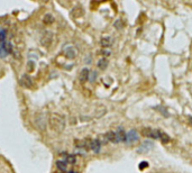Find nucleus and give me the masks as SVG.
<instances>
[{
    "mask_svg": "<svg viewBox=\"0 0 192 173\" xmlns=\"http://www.w3.org/2000/svg\"><path fill=\"white\" fill-rule=\"evenodd\" d=\"M50 126L51 128L55 132H62L65 128V119L63 116L58 114H53L50 118Z\"/></svg>",
    "mask_w": 192,
    "mask_h": 173,
    "instance_id": "nucleus-1",
    "label": "nucleus"
},
{
    "mask_svg": "<svg viewBox=\"0 0 192 173\" xmlns=\"http://www.w3.org/2000/svg\"><path fill=\"white\" fill-rule=\"evenodd\" d=\"M13 51V47H11V44L9 42H5V43L0 44V58H6L8 54H10Z\"/></svg>",
    "mask_w": 192,
    "mask_h": 173,
    "instance_id": "nucleus-2",
    "label": "nucleus"
},
{
    "mask_svg": "<svg viewBox=\"0 0 192 173\" xmlns=\"http://www.w3.org/2000/svg\"><path fill=\"white\" fill-rule=\"evenodd\" d=\"M142 134H143V136H145V137H151V138H160L161 130L152 129V128H149V127H146V128H143L142 129Z\"/></svg>",
    "mask_w": 192,
    "mask_h": 173,
    "instance_id": "nucleus-3",
    "label": "nucleus"
},
{
    "mask_svg": "<svg viewBox=\"0 0 192 173\" xmlns=\"http://www.w3.org/2000/svg\"><path fill=\"white\" fill-rule=\"evenodd\" d=\"M52 42H53V34L51 32H45L41 39V44L45 47H50Z\"/></svg>",
    "mask_w": 192,
    "mask_h": 173,
    "instance_id": "nucleus-4",
    "label": "nucleus"
},
{
    "mask_svg": "<svg viewBox=\"0 0 192 173\" xmlns=\"http://www.w3.org/2000/svg\"><path fill=\"white\" fill-rule=\"evenodd\" d=\"M136 141H138V134L135 129H130L126 134V142L127 143H134Z\"/></svg>",
    "mask_w": 192,
    "mask_h": 173,
    "instance_id": "nucleus-5",
    "label": "nucleus"
},
{
    "mask_svg": "<svg viewBox=\"0 0 192 173\" xmlns=\"http://www.w3.org/2000/svg\"><path fill=\"white\" fill-rule=\"evenodd\" d=\"M20 86H24V88H32L33 86V80L32 78L27 75V74H25V75H23L20 79Z\"/></svg>",
    "mask_w": 192,
    "mask_h": 173,
    "instance_id": "nucleus-6",
    "label": "nucleus"
},
{
    "mask_svg": "<svg viewBox=\"0 0 192 173\" xmlns=\"http://www.w3.org/2000/svg\"><path fill=\"white\" fill-rule=\"evenodd\" d=\"M43 118H44V116L42 114H38V115H36L35 117V125L37 126V128H39L41 130H44L45 129V122L43 120Z\"/></svg>",
    "mask_w": 192,
    "mask_h": 173,
    "instance_id": "nucleus-7",
    "label": "nucleus"
},
{
    "mask_svg": "<svg viewBox=\"0 0 192 173\" xmlns=\"http://www.w3.org/2000/svg\"><path fill=\"white\" fill-rule=\"evenodd\" d=\"M64 54L68 58H74L77 56V51L73 46H68L64 49Z\"/></svg>",
    "mask_w": 192,
    "mask_h": 173,
    "instance_id": "nucleus-8",
    "label": "nucleus"
},
{
    "mask_svg": "<svg viewBox=\"0 0 192 173\" xmlns=\"http://www.w3.org/2000/svg\"><path fill=\"white\" fill-rule=\"evenodd\" d=\"M153 146H154V144H153L152 142H149V141H145V142L142 144V146L139 147L138 152H139V153L147 152V151H149V150H152V148H153Z\"/></svg>",
    "mask_w": 192,
    "mask_h": 173,
    "instance_id": "nucleus-9",
    "label": "nucleus"
},
{
    "mask_svg": "<svg viewBox=\"0 0 192 173\" xmlns=\"http://www.w3.org/2000/svg\"><path fill=\"white\" fill-rule=\"evenodd\" d=\"M116 142H126V134L121 127H119L118 132L116 133Z\"/></svg>",
    "mask_w": 192,
    "mask_h": 173,
    "instance_id": "nucleus-10",
    "label": "nucleus"
},
{
    "mask_svg": "<svg viewBox=\"0 0 192 173\" xmlns=\"http://www.w3.org/2000/svg\"><path fill=\"white\" fill-rule=\"evenodd\" d=\"M89 70L88 69H83L81 72H80V75H79V79H80V81L82 82V83H84L85 81H88L89 80Z\"/></svg>",
    "mask_w": 192,
    "mask_h": 173,
    "instance_id": "nucleus-11",
    "label": "nucleus"
},
{
    "mask_svg": "<svg viewBox=\"0 0 192 173\" xmlns=\"http://www.w3.org/2000/svg\"><path fill=\"white\" fill-rule=\"evenodd\" d=\"M100 147H101V143H100V141H98V139H93V141L90 142V148L93 152L98 153L100 151Z\"/></svg>",
    "mask_w": 192,
    "mask_h": 173,
    "instance_id": "nucleus-12",
    "label": "nucleus"
},
{
    "mask_svg": "<svg viewBox=\"0 0 192 173\" xmlns=\"http://www.w3.org/2000/svg\"><path fill=\"white\" fill-rule=\"evenodd\" d=\"M103 137H105L106 142H113V143H117V142H116V133H114V132H108V133H107Z\"/></svg>",
    "mask_w": 192,
    "mask_h": 173,
    "instance_id": "nucleus-13",
    "label": "nucleus"
},
{
    "mask_svg": "<svg viewBox=\"0 0 192 173\" xmlns=\"http://www.w3.org/2000/svg\"><path fill=\"white\" fill-rule=\"evenodd\" d=\"M107 66H108V60L107 58H100L99 62H98V68L100 70H106Z\"/></svg>",
    "mask_w": 192,
    "mask_h": 173,
    "instance_id": "nucleus-14",
    "label": "nucleus"
},
{
    "mask_svg": "<svg viewBox=\"0 0 192 173\" xmlns=\"http://www.w3.org/2000/svg\"><path fill=\"white\" fill-rule=\"evenodd\" d=\"M66 162L65 161H57L56 162V166L58 170H61V171H65L66 170Z\"/></svg>",
    "mask_w": 192,
    "mask_h": 173,
    "instance_id": "nucleus-15",
    "label": "nucleus"
},
{
    "mask_svg": "<svg viewBox=\"0 0 192 173\" xmlns=\"http://www.w3.org/2000/svg\"><path fill=\"white\" fill-rule=\"evenodd\" d=\"M111 43H113V41H111L109 37H105V38L101 39V45H102L103 47H108V46H110Z\"/></svg>",
    "mask_w": 192,
    "mask_h": 173,
    "instance_id": "nucleus-16",
    "label": "nucleus"
},
{
    "mask_svg": "<svg viewBox=\"0 0 192 173\" xmlns=\"http://www.w3.org/2000/svg\"><path fill=\"white\" fill-rule=\"evenodd\" d=\"M43 22L45 23V24H52V23L54 22V17L52 16V15L47 14L44 16V20Z\"/></svg>",
    "mask_w": 192,
    "mask_h": 173,
    "instance_id": "nucleus-17",
    "label": "nucleus"
},
{
    "mask_svg": "<svg viewBox=\"0 0 192 173\" xmlns=\"http://www.w3.org/2000/svg\"><path fill=\"white\" fill-rule=\"evenodd\" d=\"M160 138L162 139V142H163V143H167V142L170 141V137H169V135H167V134H165V133H163V132H161Z\"/></svg>",
    "mask_w": 192,
    "mask_h": 173,
    "instance_id": "nucleus-18",
    "label": "nucleus"
},
{
    "mask_svg": "<svg viewBox=\"0 0 192 173\" xmlns=\"http://www.w3.org/2000/svg\"><path fill=\"white\" fill-rule=\"evenodd\" d=\"M6 42V30H0V44Z\"/></svg>",
    "mask_w": 192,
    "mask_h": 173,
    "instance_id": "nucleus-19",
    "label": "nucleus"
},
{
    "mask_svg": "<svg viewBox=\"0 0 192 173\" xmlns=\"http://www.w3.org/2000/svg\"><path fill=\"white\" fill-rule=\"evenodd\" d=\"M65 162H66V163H71V164H73V163L75 162V156H74V155H68V156H66V160H65Z\"/></svg>",
    "mask_w": 192,
    "mask_h": 173,
    "instance_id": "nucleus-20",
    "label": "nucleus"
},
{
    "mask_svg": "<svg viewBox=\"0 0 192 173\" xmlns=\"http://www.w3.org/2000/svg\"><path fill=\"white\" fill-rule=\"evenodd\" d=\"M34 62L33 61H29L28 62V64H27V71L28 72H33V70H34Z\"/></svg>",
    "mask_w": 192,
    "mask_h": 173,
    "instance_id": "nucleus-21",
    "label": "nucleus"
},
{
    "mask_svg": "<svg viewBox=\"0 0 192 173\" xmlns=\"http://www.w3.org/2000/svg\"><path fill=\"white\" fill-rule=\"evenodd\" d=\"M97 78V73L96 72H91V77L89 75V81L90 82H92V81H94V79Z\"/></svg>",
    "mask_w": 192,
    "mask_h": 173,
    "instance_id": "nucleus-22",
    "label": "nucleus"
},
{
    "mask_svg": "<svg viewBox=\"0 0 192 173\" xmlns=\"http://www.w3.org/2000/svg\"><path fill=\"white\" fill-rule=\"evenodd\" d=\"M146 166H148V163H147V162H142V163H141V165H139V169L143 170V169H144V167H146Z\"/></svg>",
    "mask_w": 192,
    "mask_h": 173,
    "instance_id": "nucleus-23",
    "label": "nucleus"
},
{
    "mask_svg": "<svg viewBox=\"0 0 192 173\" xmlns=\"http://www.w3.org/2000/svg\"><path fill=\"white\" fill-rule=\"evenodd\" d=\"M69 173H77V172H74V171H70Z\"/></svg>",
    "mask_w": 192,
    "mask_h": 173,
    "instance_id": "nucleus-24",
    "label": "nucleus"
}]
</instances>
